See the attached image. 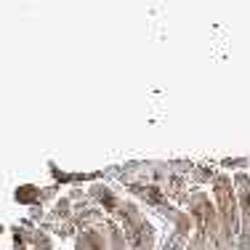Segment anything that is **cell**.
<instances>
[{
  "instance_id": "6da1fadb",
  "label": "cell",
  "mask_w": 250,
  "mask_h": 250,
  "mask_svg": "<svg viewBox=\"0 0 250 250\" xmlns=\"http://www.w3.org/2000/svg\"><path fill=\"white\" fill-rule=\"evenodd\" d=\"M75 250H109V242H106V226L83 229L80 237H77Z\"/></svg>"
},
{
  "instance_id": "7a4b0ae2",
  "label": "cell",
  "mask_w": 250,
  "mask_h": 250,
  "mask_svg": "<svg viewBox=\"0 0 250 250\" xmlns=\"http://www.w3.org/2000/svg\"><path fill=\"white\" fill-rule=\"evenodd\" d=\"M192 178H194L197 184H202V181H213L216 176H213L210 168H205V165H197V168H192Z\"/></svg>"
}]
</instances>
